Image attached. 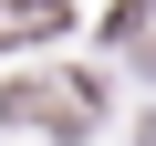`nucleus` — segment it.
Here are the masks:
<instances>
[{
	"instance_id": "obj_1",
	"label": "nucleus",
	"mask_w": 156,
	"mask_h": 146,
	"mask_svg": "<svg viewBox=\"0 0 156 146\" xmlns=\"http://www.w3.org/2000/svg\"><path fill=\"white\" fill-rule=\"evenodd\" d=\"M42 31H62V0H11L0 11V42H42Z\"/></svg>"
}]
</instances>
